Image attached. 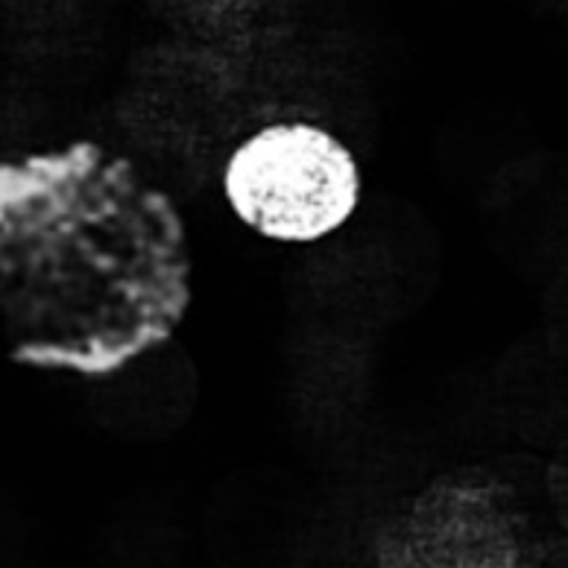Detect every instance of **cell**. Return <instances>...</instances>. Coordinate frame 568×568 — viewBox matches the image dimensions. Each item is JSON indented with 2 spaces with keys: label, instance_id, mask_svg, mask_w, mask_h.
Instances as JSON below:
<instances>
[{
  "label": "cell",
  "instance_id": "6da1fadb",
  "mask_svg": "<svg viewBox=\"0 0 568 568\" xmlns=\"http://www.w3.org/2000/svg\"><path fill=\"white\" fill-rule=\"evenodd\" d=\"M196 305L185 205L135 155L65 139L0 155V357L109 384L176 341Z\"/></svg>",
  "mask_w": 568,
  "mask_h": 568
},
{
  "label": "cell",
  "instance_id": "7a4b0ae2",
  "mask_svg": "<svg viewBox=\"0 0 568 568\" xmlns=\"http://www.w3.org/2000/svg\"><path fill=\"white\" fill-rule=\"evenodd\" d=\"M220 191L229 214L261 241L317 246L357 217L366 179L337 132L308 118H278L229 150Z\"/></svg>",
  "mask_w": 568,
  "mask_h": 568
},
{
  "label": "cell",
  "instance_id": "3957f363",
  "mask_svg": "<svg viewBox=\"0 0 568 568\" xmlns=\"http://www.w3.org/2000/svg\"><path fill=\"white\" fill-rule=\"evenodd\" d=\"M168 24L194 44H223L250 36L273 0H150Z\"/></svg>",
  "mask_w": 568,
  "mask_h": 568
}]
</instances>
